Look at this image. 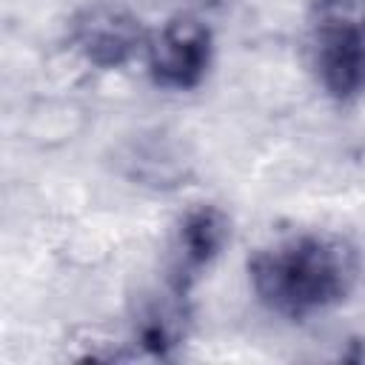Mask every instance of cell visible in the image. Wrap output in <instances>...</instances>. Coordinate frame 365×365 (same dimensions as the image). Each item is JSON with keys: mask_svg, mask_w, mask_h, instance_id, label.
<instances>
[{"mask_svg": "<svg viewBox=\"0 0 365 365\" xmlns=\"http://www.w3.org/2000/svg\"><path fill=\"white\" fill-rule=\"evenodd\" d=\"M314 71L334 100H354L365 91V40L314 31Z\"/></svg>", "mask_w": 365, "mask_h": 365, "instance_id": "cell-4", "label": "cell"}, {"mask_svg": "<svg viewBox=\"0 0 365 365\" xmlns=\"http://www.w3.org/2000/svg\"><path fill=\"white\" fill-rule=\"evenodd\" d=\"M257 299L288 319H305L339 305L356 282L354 248L328 234H297L259 248L248 259Z\"/></svg>", "mask_w": 365, "mask_h": 365, "instance_id": "cell-1", "label": "cell"}, {"mask_svg": "<svg viewBox=\"0 0 365 365\" xmlns=\"http://www.w3.org/2000/svg\"><path fill=\"white\" fill-rule=\"evenodd\" d=\"M228 217L217 205H197L191 208L177 231V254H180V282L177 288H185L197 271L208 268L214 257L228 242Z\"/></svg>", "mask_w": 365, "mask_h": 365, "instance_id": "cell-5", "label": "cell"}, {"mask_svg": "<svg viewBox=\"0 0 365 365\" xmlns=\"http://www.w3.org/2000/svg\"><path fill=\"white\" fill-rule=\"evenodd\" d=\"M314 31L365 40V0H314Z\"/></svg>", "mask_w": 365, "mask_h": 365, "instance_id": "cell-6", "label": "cell"}, {"mask_svg": "<svg viewBox=\"0 0 365 365\" xmlns=\"http://www.w3.org/2000/svg\"><path fill=\"white\" fill-rule=\"evenodd\" d=\"M180 339V314L171 305H151L137 325V342L151 356H165Z\"/></svg>", "mask_w": 365, "mask_h": 365, "instance_id": "cell-7", "label": "cell"}, {"mask_svg": "<svg viewBox=\"0 0 365 365\" xmlns=\"http://www.w3.org/2000/svg\"><path fill=\"white\" fill-rule=\"evenodd\" d=\"M145 51L148 71L157 86L174 91L197 88L211 66V29L191 14H177L148 37Z\"/></svg>", "mask_w": 365, "mask_h": 365, "instance_id": "cell-2", "label": "cell"}, {"mask_svg": "<svg viewBox=\"0 0 365 365\" xmlns=\"http://www.w3.org/2000/svg\"><path fill=\"white\" fill-rule=\"evenodd\" d=\"M71 43L86 63L111 71L125 66L143 46L140 20L111 3H94L74 14Z\"/></svg>", "mask_w": 365, "mask_h": 365, "instance_id": "cell-3", "label": "cell"}]
</instances>
